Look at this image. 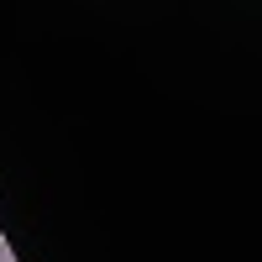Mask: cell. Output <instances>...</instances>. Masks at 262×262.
Listing matches in <instances>:
<instances>
[{"instance_id":"1","label":"cell","mask_w":262,"mask_h":262,"mask_svg":"<svg viewBox=\"0 0 262 262\" xmlns=\"http://www.w3.org/2000/svg\"><path fill=\"white\" fill-rule=\"evenodd\" d=\"M0 262H16V252H11V242L0 236Z\"/></svg>"}]
</instances>
